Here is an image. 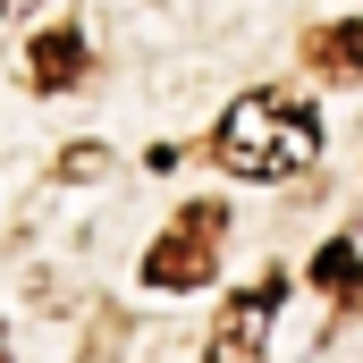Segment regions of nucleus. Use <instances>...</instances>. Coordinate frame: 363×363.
<instances>
[{
    "label": "nucleus",
    "instance_id": "f257e3e1",
    "mask_svg": "<svg viewBox=\"0 0 363 363\" xmlns=\"http://www.w3.org/2000/svg\"><path fill=\"white\" fill-rule=\"evenodd\" d=\"M313 152H321V118H313L304 93H245V101H228V118L211 127V161H220L228 178H254V186L313 169Z\"/></svg>",
    "mask_w": 363,
    "mask_h": 363
},
{
    "label": "nucleus",
    "instance_id": "f03ea898",
    "mask_svg": "<svg viewBox=\"0 0 363 363\" xmlns=\"http://www.w3.org/2000/svg\"><path fill=\"white\" fill-rule=\"evenodd\" d=\"M220 237H228V211H220V203H186L178 220L152 237V254H144V287H161V296L211 287V271H220Z\"/></svg>",
    "mask_w": 363,
    "mask_h": 363
},
{
    "label": "nucleus",
    "instance_id": "7ed1b4c3",
    "mask_svg": "<svg viewBox=\"0 0 363 363\" xmlns=\"http://www.w3.org/2000/svg\"><path fill=\"white\" fill-rule=\"evenodd\" d=\"M279 296H287V279H254L245 296H228L220 304V321H211V363H271V321H279Z\"/></svg>",
    "mask_w": 363,
    "mask_h": 363
},
{
    "label": "nucleus",
    "instance_id": "20e7f679",
    "mask_svg": "<svg viewBox=\"0 0 363 363\" xmlns=\"http://www.w3.org/2000/svg\"><path fill=\"white\" fill-rule=\"evenodd\" d=\"M85 68H93L85 26H43V34L26 43V85H34V93H77Z\"/></svg>",
    "mask_w": 363,
    "mask_h": 363
},
{
    "label": "nucleus",
    "instance_id": "39448f33",
    "mask_svg": "<svg viewBox=\"0 0 363 363\" xmlns=\"http://www.w3.org/2000/svg\"><path fill=\"white\" fill-rule=\"evenodd\" d=\"M304 68L330 77V85H355L363 77V26L355 17H347V26H313V34H304Z\"/></svg>",
    "mask_w": 363,
    "mask_h": 363
},
{
    "label": "nucleus",
    "instance_id": "423d86ee",
    "mask_svg": "<svg viewBox=\"0 0 363 363\" xmlns=\"http://www.w3.org/2000/svg\"><path fill=\"white\" fill-rule=\"evenodd\" d=\"M313 287H321V296H355V287H363V245L330 237V245L313 254Z\"/></svg>",
    "mask_w": 363,
    "mask_h": 363
},
{
    "label": "nucleus",
    "instance_id": "0eeeda50",
    "mask_svg": "<svg viewBox=\"0 0 363 363\" xmlns=\"http://www.w3.org/2000/svg\"><path fill=\"white\" fill-rule=\"evenodd\" d=\"M101 169H110L101 144H68V161H60V178H101Z\"/></svg>",
    "mask_w": 363,
    "mask_h": 363
},
{
    "label": "nucleus",
    "instance_id": "6e6552de",
    "mask_svg": "<svg viewBox=\"0 0 363 363\" xmlns=\"http://www.w3.org/2000/svg\"><path fill=\"white\" fill-rule=\"evenodd\" d=\"M34 9H43V0H0V17H34Z\"/></svg>",
    "mask_w": 363,
    "mask_h": 363
},
{
    "label": "nucleus",
    "instance_id": "1a4fd4ad",
    "mask_svg": "<svg viewBox=\"0 0 363 363\" xmlns=\"http://www.w3.org/2000/svg\"><path fill=\"white\" fill-rule=\"evenodd\" d=\"M0 363H9V338H0Z\"/></svg>",
    "mask_w": 363,
    "mask_h": 363
}]
</instances>
